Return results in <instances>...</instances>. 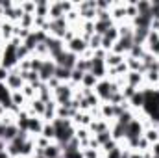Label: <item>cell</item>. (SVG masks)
I'll return each instance as SVG.
<instances>
[{"label": "cell", "instance_id": "6da1fadb", "mask_svg": "<svg viewBox=\"0 0 159 158\" xmlns=\"http://www.w3.org/2000/svg\"><path fill=\"white\" fill-rule=\"evenodd\" d=\"M22 45V41L19 37H13L9 43H6L0 50V65L7 71L15 69L19 65V56H17V48Z\"/></svg>", "mask_w": 159, "mask_h": 158}, {"label": "cell", "instance_id": "7a4b0ae2", "mask_svg": "<svg viewBox=\"0 0 159 158\" xmlns=\"http://www.w3.org/2000/svg\"><path fill=\"white\" fill-rule=\"evenodd\" d=\"M52 125L56 128V143L61 147H65L76 136V126L70 119H54Z\"/></svg>", "mask_w": 159, "mask_h": 158}, {"label": "cell", "instance_id": "3957f363", "mask_svg": "<svg viewBox=\"0 0 159 158\" xmlns=\"http://www.w3.org/2000/svg\"><path fill=\"white\" fill-rule=\"evenodd\" d=\"M115 91H120V86L115 82V80H109V78H104V80H98L96 87H94V93L98 95L100 102H109L111 95Z\"/></svg>", "mask_w": 159, "mask_h": 158}, {"label": "cell", "instance_id": "277c9868", "mask_svg": "<svg viewBox=\"0 0 159 158\" xmlns=\"http://www.w3.org/2000/svg\"><path fill=\"white\" fill-rule=\"evenodd\" d=\"M74 93H76V87H72L70 84H59V86L52 91L54 101L57 102V106L70 104V101L74 99Z\"/></svg>", "mask_w": 159, "mask_h": 158}, {"label": "cell", "instance_id": "5b68a950", "mask_svg": "<svg viewBox=\"0 0 159 158\" xmlns=\"http://www.w3.org/2000/svg\"><path fill=\"white\" fill-rule=\"evenodd\" d=\"M144 134V117H135L133 121H129L126 125V140H137V138H143Z\"/></svg>", "mask_w": 159, "mask_h": 158}, {"label": "cell", "instance_id": "8992f818", "mask_svg": "<svg viewBox=\"0 0 159 158\" xmlns=\"http://www.w3.org/2000/svg\"><path fill=\"white\" fill-rule=\"evenodd\" d=\"M30 140V134L28 132H19V136L15 140H11L7 145H6V151L9 153V156L13 158H20V151H22V145Z\"/></svg>", "mask_w": 159, "mask_h": 158}, {"label": "cell", "instance_id": "52a82bcc", "mask_svg": "<svg viewBox=\"0 0 159 158\" xmlns=\"http://www.w3.org/2000/svg\"><path fill=\"white\" fill-rule=\"evenodd\" d=\"M54 62H56V65L57 67H65V69H74L76 67V63H78V56L76 54H72V52H69L67 48L57 56V58H54Z\"/></svg>", "mask_w": 159, "mask_h": 158}, {"label": "cell", "instance_id": "ba28073f", "mask_svg": "<svg viewBox=\"0 0 159 158\" xmlns=\"http://www.w3.org/2000/svg\"><path fill=\"white\" fill-rule=\"evenodd\" d=\"M70 26H69V22H67V19L63 17V19H56V21H50V26H48V36H52V37H63V34L69 30Z\"/></svg>", "mask_w": 159, "mask_h": 158}, {"label": "cell", "instance_id": "9c48e42d", "mask_svg": "<svg viewBox=\"0 0 159 158\" xmlns=\"http://www.w3.org/2000/svg\"><path fill=\"white\" fill-rule=\"evenodd\" d=\"M6 86H7L11 91H22V87L26 86V82L22 80L20 71H19L17 67L9 71V77H7V80H6Z\"/></svg>", "mask_w": 159, "mask_h": 158}, {"label": "cell", "instance_id": "30bf717a", "mask_svg": "<svg viewBox=\"0 0 159 158\" xmlns=\"http://www.w3.org/2000/svg\"><path fill=\"white\" fill-rule=\"evenodd\" d=\"M44 45H46V48H48V54H50V58L54 60V58H57L67 47H65V43L63 39H59V37H52V36H48V39L44 41Z\"/></svg>", "mask_w": 159, "mask_h": 158}, {"label": "cell", "instance_id": "8fae6325", "mask_svg": "<svg viewBox=\"0 0 159 158\" xmlns=\"http://www.w3.org/2000/svg\"><path fill=\"white\" fill-rule=\"evenodd\" d=\"M56 62L52 60V58H48V60H44L43 62V67L39 69V80L43 84H46L48 80L54 78V75H56Z\"/></svg>", "mask_w": 159, "mask_h": 158}, {"label": "cell", "instance_id": "7c38bea8", "mask_svg": "<svg viewBox=\"0 0 159 158\" xmlns=\"http://www.w3.org/2000/svg\"><path fill=\"white\" fill-rule=\"evenodd\" d=\"M65 47H67V50H69V52L76 54L78 58H80V56H83V54H85V50L89 48V45H87V39H83L81 36H76L74 39L70 41V43H67Z\"/></svg>", "mask_w": 159, "mask_h": 158}, {"label": "cell", "instance_id": "4fadbf2b", "mask_svg": "<svg viewBox=\"0 0 159 158\" xmlns=\"http://www.w3.org/2000/svg\"><path fill=\"white\" fill-rule=\"evenodd\" d=\"M89 73H93L98 80L107 78V67H106V62L100 60V58H93V60H91V71H89Z\"/></svg>", "mask_w": 159, "mask_h": 158}, {"label": "cell", "instance_id": "5bb4252c", "mask_svg": "<svg viewBox=\"0 0 159 158\" xmlns=\"http://www.w3.org/2000/svg\"><path fill=\"white\" fill-rule=\"evenodd\" d=\"M19 126L15 123H9V125H2L0 126V140H4L6 143H9L11 140H15L19 136Z\"/></svg>", "mask_w": 159, "mask_h": 158}, {"label": "cell", "instance_id": "9a60e30c", "mask_svg": "<svg viewBox=\"0 0 159 158\" xmlns=\"http://www.w3.org/2000/svg\"><path fill=\"white\" fill-rule=\"evenodd\" d=\"M124 78H126V86H131V87H135V89L146 87V84H144V75H143V73L128 71V75H126Z\"/></svg>", "mask_w": 159, "mask_h": 158}, {"label": "cell", "instance_id": "2e32d148", "mask_svg": "<svg viewBox=\"0 0 159 158\" xmlns=\"http://www.w3.org/2000/svg\"><path fill=\"white\" fill-rule=\"evenodd\" d=\"M43 126H44L43 117L30 116V121H28V130H26V132H28L32 138H37V136H41V132H43Z\"/></svg>", "mask_w": 159, "mask_h": 158}, {"label": "cell", "instance_id": "e0dca14e", "mask_svg": "<svg viewBox=\"0 0 159 158\" xmlns=\"http://www.w3.org/2000/svg\"><path fill=\"white\" fill-rule=\"evenodd\" d=\"M133 47V37H119L117 43L113 45V50L111 52H117V54H122V56H128L129 48Z\"/></svg>", "mask_w": 159, "mask_h": 158}, {"label": "cell", "instance_id": "ac0fdd59", "mask_svg": "<svg viewBox=\"0 0 159 158\" xmlns=\"http://www.w3.org/2000/svg\"><path fill=\"white\" fill-rule=\"evenodd\" d=\"M11 95H13V91L6 86V82H0V104H2L7 112H11V108H13Z\"/></svg>", "mask_w": 159, "mask_h": 158}, {"label": "cell", "instance_id": "d6986e66", "mask_svg": "<svg viewBox=\"0 0 159 158\" xmlns=\"http://www.w3.org/2000/svg\"><path fill=\"white\" fill-rule=\"evenodd\" d=\"M87 128H89V132H91L93 136H96V134H100V132H104V130H109V128H111V123L106 121V119H102V117H96V119L91 121V125H89Z\"/></svg>", "mask_w": 159, "mask_h": 158}, {"label": "cell", "instance_id": "ffe728a7", "mask_svg": "<svg viewBox=\"0 0 159 158\" xmlns=\"http://www.w3.org/2000/svg\"><path fill=\"white\" fill-rule=\"evenodd\" d=\"M44 108H46V102H43L41 99H34L26 104V110L30 116H37V117H43L44 114Z\"/></svg>", "mask_w": 159, "mask_h": 158}, {"label": "cell", "instance_id": "44dd1931", "mask_svg": "<svg viewBox=\"0 0 159 158\" xmlns=\"http://www.w3.org/2000/svg\"><path fill=\"white\" fill-rule=\"evenodd\" d=\"M128 104H129V108H131L135 114H141L143 104H144V93H143V89H137V91H135V95L128 101Z\"/></svg>", "mask_w": 159, "mask_h": 158}, {"label": "cell", "instance_id": "7402d4cb", "mask_svg": "<svg viewBox=\"0 0 159 158\" xmlns=\"http://www.w3.org/2000/svg\"><path fill=\"white\" fill-rule=\"evenodd\" d=\"M43 156L44 158H61L63 156V147L57 145L56 141H52L46 149H43Z\"/></svg>", "mask_w": 159, "mask_h": 158}, {"label": "cell", "instance_id": "603a6c76", "mask_svg": "<svg viewBox=\"0 0 159 158\" xmlns=\"http://www.w3.org/2000/svg\"><path fill=\"white\" fill-rule=\"evenodd\" d=\"M129 24L133 28H144V30H150L152 26V17L150 15H137L133 21H129Z\"/></svg>", "mask_w": 159, "mask_h": 158}, {"label": "cell", "instance_id": "cb8c5ba5", "mask_svg": "<svg viewBox=\"0 0 159 158\" xmlns=\"http://www.w3.org/2000/svg\"><path fill=\"white\" fill-rule=\"evenodd\" d=\"M104 62H106V67H107V69H113V67L120 65L122 62H126V56H122V54H117V52H107Z\"/></svg>", "mask_w": 159, "mask_h": 158}, {"label": "cell", "instance_id": "d4e9b609", "mask_svg": "<svg viewBox=\"0 0 159 158\" xmlns=\"http://www.w3.org/2000/svg\"><path fill=\"white\" fill-rule=\"evenodd\" d=\"M13 34H15V24L9 22V21H4L2 28H0V36H2L4 43H9V41L13 39Z\"/></svg>", "mask_w": 159, "mask_h": 158}, {"label": "cell", "instance_id": "484cf974", "mask_svg": "<svg viewBox=\"0 0 159 158\" xmlns=\"http://www.w3.org/2000/svg\"><path fill=\"white\" fill-rule=\"evenodd\" d=\"M56 110H57V102L52 99L46 102V108H44V114H43V121L44 123H52L56 119Z\"/></svg>", "mask_w": 159, "mask_h": 158}, {"label": "cell", "instance_id": "4316f807", "mask_svg": "<svg viewBox=\"0 0 159 158\" xmlns=\"http://www.w3.org/2000/svg\"><path fill=\"white\" fill-rule=\"evenodd\" d=\"M63 17H65V13H63V9H61V6H59V0H57V2H50L48 19H50V21H56V19H63Z\"/></svg>", "mask_w": 159, "mask_h": 158}, {"label": "cell", "instance_id": "83f0119b", "mask_svg": "<svg viewBox=\"0 0 159 158\" xmlns=\"http://www.w3.org/2000/svg\"><path fill=\"white\" fill-rule=\"evenodd\" d=\"M48 13H50V2H46V0H37V7H35V17H43V19H48Z\"/></svg>", "mask_w": 159, "mask_h": 158}, {"label": "cell", "instance_id": "f1b7e54d", "mask_svg": "<svg viewBox=\"0 0 159 158\" xmlns=\"http://www.w3.org/2000/svg\"><path fill=\"white\" fill-rule=\"evenodd\" d=\"M96 84H98V78L93 73H85L81 78V89H94Z\"/></svg>", "mask_w": 159, "mask_h": 158}, {"label": "cell", "instance_id": "f546056e", "mask_svg": "<svg viewBox=\"0 0 159 158\" xmlns=\"http://www.w3.org/2000/svg\"><path fill=\"white\" fill-rule=\"evenodd\" d=\"M11 102H13V106L19 108V110L26 108V104H28V101H26V97L22 95V91H13V95H11Z\"/></svg>", "mask_w": 159, "mask_h": 158}, {"label": "cell", "instance_id": "4dcf8cb0", "mask_svg": "<svg viewBox=\"0 0 159 158\" xmlns=\"http://www.w3.org/2000/svg\"><path fill=\"white\" fill-rule=\"evenodd\" d=\"M135 7H137V13H139V15H150L152 2H150V0H137V2H135ZM150 17H152V15H150Z\"/></svg>", "mask_w": 159, "mask_h": 158}, {"label": "cell", "instance_id": "1f68e13d", "mask_svg": "<svg viewBox=\"0 0 159 158\" xmlns=\"http://www.w3.org/2000/svg\"><path fill=\"white\" fill-rule=\"evenodd\" d=\"M70 73H72L70 69H65V67H56V75H54V77L59 80L61 84H69V82H70Z\"/></svg>", "mask_w": 159, "mask_h": 158}, {"label": "cell", "instance_id": "d6a6232c", "mask_svg": "<svg viewBox=\"0 0 159 158\" xmlns=\"http://www.w3.org/2000/svg\"><path fill=\"white\" fill-rule=\"evenodd\" d=\"M135 117H137V114H135L133 110H126V112H122L119 117L115 119V123H119V125H122V126H126L129 121H133Z\"/></svg>", "mask_w": 159, "mask_h": 158}, {"label": "cell", "instance_id": "836d02e7", "mask_svg": "<svg viewBox=\"0 0 159 158\" xmlns=\"http://www.w3.org/2000/svg\"><path fill=\"white\" fill-rule=\"evenodd\" d=\"M34 24H35V15L24 13L22 19L19 21V26H20V28H26V30H34Z\"/></svg>", "mask_w": 159, "mask_h": 158}, {"label": "cell", "instance_id": "e575fe53", "mask_svg": "<svg viewBox=\"0 0 159 158\" xmlns=\"http://www.w3.org/2000/svg\"><path fill=\"white\" fill-rule=\"evenodd\" d=\"M115 22L113 21H109V22H104V21H94V34H98V36H104L111 26H113Z\"/></svg>", "mask_w": 159, "mask_h": 158}, {"label": "cell", "instance_id": "d590c367", "mask_svg": "<svg viewBox=\"0 0 159 158\" xmlns=\"http://www.w3.org/2000/svg\"><path fill=\"white\" fill-rule=\"evenodd\" d=\"M94 140H96V143H98L100 149H102L106 143H109V141L113 140V136H111V128H109V130H104V132H100V134H96Z\"/></svg>", "mask_w": 159, "mask_h": 158}, {"label": "cell", "instance_id": "8d00e7d4", "mask_svg": "<svg viewBox=\"0 0 159 158\" xmlns=\"http://www.w3.org/2000/svg\"><path fill=\"white\" fill-rule=\"evenodd\" d=\"M144 52H146V47H144V45H133V47L129 48L128 56H129V58H135V60H141V58L144 56Z\"/></svg>", "mask_w": 159, "mask_h": 158}, {"label": "cell", "instance_id": "74e56055", "mask_svg": "<svg viewBox=\"0 0 159 158\" xmlns=\"http://www.w3.org/2000/svg\"><path fill=\"white\" fill-rule=\"evenodd\" d=\"M41 136L46 138V140H50V141H56V128H54V125L52 123H44Z\"/></svg>", "mask_w": 159, "mask_h": 158}, {"label": "cell", "instance_id": "f35d334b", "mask_svg": "<svg viewBox=\"0 0 159 158\" xmlns=\"http://www.w3.org/2000/svg\"><path fill=\"white\" fill-rule=\"evenodd\" d=\"M87 45H89V50H98V48H102V36H98V34H93L89 39H87Z\"/></svg>", "mask_w": 159, "mask_h": 158}, {"label": "cell", "instance_id": "ab89813d", "mask_svg": "<svg viewBox=\"0 0 159 158\" xmlns=\"http://www.w3.org/2000/svg\"><path fill=\"white\" fill-rule=\"evenodd\" d=\"M104 39H107V41H111V43H117V39H119V26L117 24H113L104 36H102Z\"/></svg>", "mask_w": 159, "mask_h": 158}, {"label": "cell", "instance_id": "60d3db41", "mask_svg": "<svg viewBox=\"0 0 159 158\" xmlns=\"http://www.w3.org/2000/svg\"><path fill=\"white\" fill-rule=\"evenodd\" d=\"M22 11L28 13V15H35V7H37V2L35 0H28V2H19Z\"/></svg>", "mask_w": 159, "mask_h": 158}, {"label": "cell", "instance_id": "b9f144b4", "mask_svg": "<svg viewBox=\"0 0 159 158\" xmlns=\"http://www.w3.org/2000/svg\"><path fill=\"white\" fill-rule=\"evenodd\" d=\"M137 7H135V2H126V21H133L137 17Z\"/></svg>", "mask_w": 159, "mask_h": 158}, {"label": "cell", "instance_id": "7bdbcfd3", "mask_svg": "<svg viewBox=\"0 0 159 158\" xmlns=\"http://www.w3.org/2000/svg\"><path fill=\"white\" fill-rule=\"evenodd\" d=\"M22 95L26 97V101L30 102V101H34V99H37V89L34 87V86H30V84H26L24 87H22Z\"/></svg>", "mask_w": 159, "mask_h": 158}, {"label": "cell", "instance_id": "ee69618b", "mask_svg": "<svg viewBox=\"0 0 159 158\" xmlns=\"http://www.w3.org/2000/svg\"><path fill=\"white\" fill-rule=\"evenodd\" d=\"M74 69H78V71H81V73H89V71H91V60L78 58V63H76Z\"/></svg>", "mask_w": 159, "mask_h": 158}, {"label": "cell", "instance_id": "f6af8a7d", "mask_svg": "<svg viewBox=\"0 0 159 158\" xmlns=\"http://www.w3.org/2000/svg\"><path fill=\"white\" fill-rule=\"evenodd\" d=\"M61 158H83V151L81 149H63Z\"/></svg>", "mask_w": 159, "mask_h": 158}, {"label": "cell", "instance_id": "bcb514c9", "mask_svg": "<svg viewBox=\"0 0 159 158\" xmlns=\"http://www.w3.org/2000/svg\"><path fill=\"white\" fill-rule=\"evenodd\" d=\"M43 62H44V60H41L37 56H30V69L35 71V73H39V69L43 67Z\"/></svg>", "mask_w": 159, "mask_h": 158}, {"label": "cell", "instance_id": "7dc6e473", "mask_svg": "<svg viewBox=\"0 0 159 158\" xmlns=\"http://www.w3.org/2000/svg\"><path fill=\"white\" fill-rule=\"evenodd\" d=\"M81 151H83V158H102L100 149H91V147H87V149H81Z\"/></svg>", "mask_w": 159, "mask_h": 158}, {"label": "cell", "instance_id": "c3c4849f", "mask_svg": "<svg viewBox=\"0 0 159 158\" xmlns=\"http://www.w3.org/2000/svg\"><path fill=\"white\" fill-rule=\"evenodd\" d=\"M148 151H150V143H148V141H146L144 138H139L135 153H148Z\"/></svg>", "mask_w": 159, "mask_h": 158}, {"label": "cell", "instance_id": "681fc988", "mask_svg": "<svg viewBox=\"0 0 159 158\" xmlns=\"http://www.w3.org/2000/svg\"><path fill=\"white\" fill-rule=\"evenodd\" d=\"M122 151H124V149H122V147H115V149H111V151H109V153H106V155H102V158H120L122 156Z\"/></svg>", "mask_w": 159, "mask_h": 158}, {"label": "cell", "instance_id": "f907efd6", "mask_svg": "<svg viewBox=\"0 0 159 158\" xmlns=\"http://www.w3.org/2000/svg\"><path fill=\"white\" fill-rule=\"evenodd\" d=\"M120 91H122L124 99H126V101H129V99H131V97L135 95V91H137V89H135V87H131V86H124V87H122Z\"/></svg>", "mask_w": 159, "mask_h": 158}, {"label": "cell", "instance_id": "816d5d0a", "mask_svg": "<svg viewBox=\"0 0 159 158\" xmlns=\"http://www.w3.org/2000/svg\"><path fill=\"white\" fill-rule=\"evenodd\" d=\"M7 77H9V71H7V69H4V67L0 65V82H6Z\"/></svg>", "mask_w": 159, "mask_h": 158}, {"label": "cell", "instance_id": "f5cc1de1", "mask_svg": "<svg viewBox=\"0 0 159 158\" xmlns=\"http://www.w3.org/2000/svg\"><path fill=\"white\" fill-rule=\"evenodd\" d=\"M150 153H152V156L159 158V141L157 143H154V145H150Z\"/></svg>", "mask_w": 159, "mask_h": 158}, {"label": "cell", "instance_id": "db71d44e", "mask_svg": "<svg viewBox=\"0 0 159 158\" xmlns=\"http://www.w3.org/2000/svg\"><path fill=\"white\" fill-rule=\"evenodd\" d=\"M129 158H146L143 153H135V151H131V155H129Z\"/></svg>", "mask_w": 159, "mask_h": 158}, {"label": "cell", "instance_id": "11a10c76", "mask_svg": "<svg viewBox=\"0 0 159 158\" xmlns=\"http://www.w3.org/2000/svg\"><path fill=\"white\" fill-rule=\"evenodd\" d=\"M6 114H7V110H6V108H4V106H2V104H0V117H4V116H6Z\"/></svg>", "mask_w": 159, "mask_h": 158}, {"label": "cell", "instance_id": "9f6ffc18", "mask_svg": "<svg viewBox=\"0 0 159 158\" xmlns=\"http://www.w3.org/2000/svg\"><path fill=\"white\" fill-rule=\"evenodd\" d=\"M6 145H7V143H6L4 140H0V153H2V151H6Z\"/></svg>", "mask_w": 159, "mask_h": 158}, {"label": "cell", "instance_id": "6f0895ef", "mask_svg": "<svg viewBox=\"0 0 159 158\" xmlns=\"http://www.w3.org/2000/svg\"><path fill=\"white\" fill-rule=\"evenodd\" d=\"M0 158H11V156H9L7 151H2V153H0Z\"/></svg>", "mask_w": 159, "mask_h": 158}, {"label": "cell", "instance_id": "680465c9", "mask_svg": "<svg viewBox=\"0 0 159 158\" xmlns=\"http://www.w3.org/2000/svg\"><path fill=\"white\" fill-rule=\"evenodd\" d=\"M0 19H4V7L0 6Z\"/></svg>", "mask_w": 159, "mask_h": 158}, {"label": "cell", "instance_id": "91938a15", "mask_svg": "<svg viewBox=\"0 0 159 158\" xmlns=\"http://www.w3.org/2000/svg\"><path fill=\"white\" fill-rule=\"evenodd\" d=\"M2 22H4V19H0V28H2Z\"/></svg>", "mask_w": 159, "mask_h": 158}, {"label": "cell", "instance_id": "94428289", "mask_svg": "<svg viewBox=\"0 0 159 158\" xmlns=\"http://www.w3.org/2000/svg\"><path fill=\"white\" fill-rule=\"evenodd\" d=\"M156 62H157V71H159V58H157V60H156Z\"/></svg>", "mask_w": 159, "mask_h": 158}, {"label": "cell", "instance_id": "6125c7cd", "mask_svg": "<svg viewBox=\"0 0 159 158\" xmlns=\"http://www.w3.org/2000/svg\"><path fill=\"white\" fill-rule=\"evenodd\" d=\"M0 126H2V117H0Z\"/></svg>", "mask_w": 159, "mask_h": 158}]
</instances>
